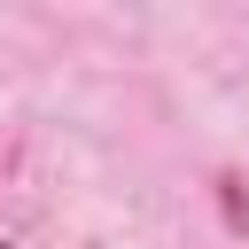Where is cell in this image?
<instances>
[{
    "instance_id": "6da1fadb",
    "label": "cell",
    "mask_w": 249,
    "mask_h": 249,
    "mask_svg": "<svg viewBox=\"0 0 249 249\" xmlns=\"http://www.w3.org/2000/svg\"><path fill=\"white\" fill-rule=\"evenodd\" d=\"M218 202H226V226H233V233H249V195H241V179H233V171H218Z\"/></svg>"
},
{
    "instance_id": "7a4b0ae2",
    "label": "cell",
    "mask_w": 249,
    "mask_h": 249,
    "mask_svg": "<svg viewBox=\"0 0 249 249\" xmlns=\"http://www.w3.org/2000/svg\"><path fill=\"white\" fill-rule=\"evenodd\" d=\"M0 249H16V241H0Z\"/></svg>"
}]
</instances>
